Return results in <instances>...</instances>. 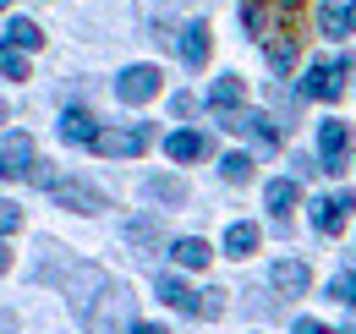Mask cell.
I'll use <instances>...</instances> for the list:
<instances>
[{
  "mask_svg": "<svg viewBox=\"0 0 356 334\" xmlns=\"http://www.w3.org/2000/svg\"><path fill=\"white\" fill-rule=\"evenodd\" d=\"M296 6L302 0H241V22L258 44H268L280 33H296Z\"/></svg>",
  "mask_w": 356,
  "mask_h": 334,
  "instance_id": "6da1fadb",
  "label": "cell"
},
{
  "mask_svg": "<svg viewBox=\"0 0 356 334\" xmlns=\"http://www.w3.org/2000/svg\"><path fill=\"white\" fill-rule=\"evenodd\" d=\"M220 126L236 137H252L258 148H280V126L268 121L264 110H220Z\"/></svg>",
  "mask_w": 356,
  "mask_h": 334,
  "instance_id": "7a4b0ae2",
  "label": "cell"
},
{
  "mask_svg": "<svg viewBox=\"0 0 356 334\" xmlns=\"http://www.w3.org/2000/svg\"><path fill=\"white\" fill-rule=\"evenodd\" d=\"M148 143H154V126L137 121V126H121V132H99V143H93V148H99V154H110V159H137Z\"/></svg>",
  "mask_w": 356,
  "mask_h": 334,
  "instance_id": "3957f363",
  "label": "cell"
},
{
  "mask_svg": "<svg viewBox=\"0 0 356 334\" xmlns=\"http://www.w3.org/2000/svg\"><path fill=\"white\" fill-rule=\"evenodd\" d=\"M28 170H33V137L17 132V126H6V143H0V175L17 181V175H28Z\"/></svg>",
  "mask_w": 356,
  "mask_h": 334,
  "instance_id": "277c9868",
  "label": "cell"
},
{
  "mask_svg": "<svg viewBox=\"0 0 356 334\" xmlns=\"http://www.w3.org/2000/svg\"><path fill=\"white\" fill-rule=\"evenodd\" d=\"M154 93H159V66H127L115 77V99L121 104H148Z\"/></svg>",
  "mask_w": 356,
  "mask_h": 334,
  "instance_id": "5b68a950",
  "label": "cell"
},
{
  "mask_svg": "<svg viewBox=\"0 0 356 334\" xmlns=\"http://www.w3.org/2000/svg\"><path fill=\"white\" fill-rule=\"evenodd\" d=\"M351 209H356V192H329V198L312 203V225H318L323 236H340L346 219H351Z\"/></svg>",
  "mask_w": 356,
  "mask_h": 334,
  "instance_id": "8992f818",
  "label": "cell"
},
{
  "mask_svg": "<svg viewBox=\"0 0 356 334\" xmlns=\"http://www.w3.org/2000/svg\"><path fill=\"white\" fill-rule=\"evenodd\" d=\"M340 72H346V61H318V66H307L302 93L318 99V104H334V99H340Z\"/></svg>",
  "mask_w": 356,
  "mask_h": 334,
  "instance_id": "52a82bcc",
  "label": "cell"
},
{
  "mask_svg": "<svg viewBox=\"0 0 356 334\" xmlns=\"http://www.w3.org/2000/svg\"><path fill=\"white\" fill-rule=\"evenodd\" d=\"M318 154H323V170H329V175H340L346 159H351V126H346V121H329L323 132H318Z\"/></svg>",
  "mask_w": 356,
  "mask_h": 334,
  "instance_id": "ba28073f",
  "label": "cell"
},
{
  "mask_svg": "<svg viewBox=\"0 0 356 334\" xmlns=\"http://www.w3.org/2000/svg\"><path fill=\"white\" fill-rule=\"evenodd\" d=\"M49 192H55L60 209H77V214H99L104 209V192L88 186V181H49Z\"/></svg>",
  "mask_w": 356,
  "mask_h": 334,
  "instance_id": "9c48e42d",
  "label": "cell"
},
{
  "mask_svg": "<svg viewBox=\"0 0 356 334\" xmlns=\"http://www.w3.org/2000/svg\"><path fill=\"white\" fill-rule=\"evenodd\" d=\"M165 154H170V159H181V165L209 159V154H214V137H209V132H176V137L165 143Z\"/></svg>",
  "mask_w": 356,
  "mask_h": 334,
  "instance_id": "30bf717a",
  "label": "cell"
},
{
  "mask_svg": "<svg viewBox=\"0 0 356 334\" xmlns=\"http://www.w3.org/2000/svg\"><path fill=\"white\" fill-rule=\"evenodd\" d=\"M264 203L274 209V219H291V209L302 203V181H296V175H280V181H268Z\"/></svg>",
  "mask_w": 356,
  "mask_h": 334,
  "instance_id": "8fae6325",
  "label": "cell"
},
{
  "mask_svg": "<svg viewBox=\"0 0 356 334\" xmlns=\"http://www.w3.org/2000/svg\"><path fill=\"white\" fill-rule=\"evenodd\" d=\"M268 280H274V291H280V296H302L312 274H307V263H302V257H280Z\"/></svg>",
  "mask_w": 356,
  "mask_h": 334,
  "instance_id": "7c38bea8",
  "label": "cell"
},
{
  "mask_svg": "<svg viewBox=\"0 0 356 334\" xmlns=\"http://www.w3.org/2000/svg\"><path fill=\"white\" fill-rule=\"evenodd\" d=\"M209 49H214L209 22H186V28H181V61H186V66H203V61H209Z\"/></svg>",
  "mask_w": 356,
  "mask_h": 334,
  "instance_id": "4fadbf2b",
  "label": "cell"
},
{
  "mask_svg": "<svg viewBox=\"0 0 356 334\" xmlns=\"http://www.w3.org/2000/svg\"><path fill=\"white\" fill-rule=\"evenodd\" d=\"M60 137H66V143H99V121H93L88 110H66V116H60Z\"/></svg>",
  "mask_w": 356,
  "mask_h": 334,
  "instance_id": "5bb4252c",
  "label": "cell"
},
{
  "mask_svg": "<svg viewBox=\"0 0 356 334\" xmlns=\"http://www.w3.org/2000/svg\"><path fill=\"white\" fill-rule=\"evenodd\" d=\"M264 49H268V66H274L280 77H285V72L302 61V44H296V33H280V39H268Z\"/></svg>",
  "mask_w": 356,
  "mask_h": 334,
  "instance_id": "9a60e30c",
  "label": "cell"
},
{
  "mask_svg": "<svg viewBox=\"0 0 356 334\" xmlns=\"http://www.w3.org/2000/svg\"><path fill=\"white\" fill-rule=\"evenodd\" d=\"M258 241H264V230H258V225H247V219L225 230V252H230V257H252V252H258Z\"/></svg>",
  "mask_w": 356,
  "mask_h": 334,
  "instance_id": "2e32d148",
  "label": "cell"
},
{
  "mask_svg": "<svg viewBox=\"0 0 356 334\" xmlns=\"http://www.w3.org/2000/svg\"><path fill=\"white\" fill-rule=\"evenodd\" d=\"M0 39H6V49H39V44H44V33H39V28L28 22V17H11Z\"/></svg>",
  "mask_w": 356,
  "mask_h": 334,
  "instance_id": "e0dca14e",
  "label": "cell"
},
{
  "mask_svg": "<svg viewBox=\"0 0 356 334\" xmlns=\"http://www.w3.org/2000/svg\"><path fill=\"white\" fill-rule=\"evenodd\" d=\"M209 257H214V247H209L203 236H181L176 241V263L181 269H209Z\"/></svg>",
  "mask_w": 356,
  "mask_h": 334,
  "instance_id": "ac0fdd59",
  "label": "cell"
},
{
  "mask_svg": "<svg viewBox=\"0 0 356 334\" xmlns=\"http://www.w3.org/2000/svg\"><path fill=\"white\" fill-rule=\"evenodd\" d=\"M154 203H186V181L181 175H148V186H143Z\"/></svg>",
  "mask_w": 356,
  "mask_h": 334,
  "instance_id": "d6986e66",
  "label": "cell"
},
{
  "mask_svg": "<svg viewBox=\"0 0 356 334\" xmlns=\"http://www.w3.org/2000/svg\"><path fill=\"white\" fill-rule=\"evenodd\" d=\"M241 99H247V83H241V77H220V83L209 88V104H214V110H236Z\"/></svg>",
  "mask_w": 356,
  "mask_h": 334,
  "instance_id": "ffe728a7",
  "label": "cell"
},
{
  "mask_svg": "<svg viewBox=\"0 0 356 334\" xmlns=\"http://www.w3.org/2000/svg\"><path fill=\"white\" fill-rule=\"evenodd\" d=\"M159 301H165V307H176V312H197V307H203V301H197V296L186 291L181 280H170V274L159 280Z\"/></svg>",
  "mask_w": 356,
  "mask_h": 334,
  "instance_id": "44dd1931",
  "label": "cell"
},
{
  "mask_svg": "<svg viewBox=\"0 0 356 334\" xmlns=\"http://www.w3.org/2000/svg\"><path fill=\"white\" fill-rule=\"evenodd\" d=\"M252 170H258V165H252V154H225V159H220V175L230 181V186L252 181Z\"/></svg>",
  "mask_w": 356,
  "mask_h": 334,
  "instance_id": "7402d4cb",
  "label": "cell"
},
{
  "mask_svg": "<svg viewBox=\"0 0 356 334\" xmlns=\"http://www.w3.org/2000/svg\"><path fill=\"white\" fill-rule=\"evenodd\" d=\"M127 241H137V247H159V219H127Z\"/></svg>",
  "mask_w": 356,
  "mask_h": 334,
  "instance_id": "603a6c76",
  "label": "cell"
},
{
  "mask_svg": "<svg viewBox=\"0 0 356 334\" xmlns=\"http://www.w3.org/2000/svg\"><path fill=\"white\" fill-rule=\"evenodd\" d=\"M329 296L346 301V307H356V269H340V274L329 280Z\"/></svg>",
  "mask_w": 356,
  "mask_h": 334,
  "instance_id": "cb8c5ba5",
  "label": "cell"
},
{
  "mask_svg": "<svg viewBox=\"0 0 356 334\" xmlns=\"http://www.w3.org/2000/svg\"><path fill=\"white\" fill-rule=\"evenodd\" d=\"M0 72H6L11 83H28V61H22V49H6V61H0Z\"/></svg>",
  "mask_w": 356,
  "mask_h": 334,
  "instance_id": "d4e9b609",
  "label": "cell"
},
{
  "mask_svg": "<svg viewBox=\"0 0 356 334\" xmlns=\"http://www.w3.org/2000/svg\"><path fill=\"white\" fill-rule=\"evenodd\" d=\"M318 22H323V39H340V33H346V17H340L334 6H329V11H318Z\"/></svg>",
  "mask_w": 356,
  "mask_h": 334,
  "instance_id": "484cf974",
  "label": "cell"
},
{
  "mask_svg": "<svg viewBox=\"0 0 356 334\" xmlns=\"http://www.w3.org/2000/svg\"><path fill=\"white\" fill-rule=\"evenodd\" d=\"M225 312V291H203V307H197V318H220Z\"/></svg>",
  "mask_w": 356,
  "mask_h": 334,
  "instance_id": "4316f807",
  "label": "cell"
},
{
  "mask_svg": "<svg viewBox=\"0 0 356 334\" xmlns=\"http://www.w3.org/2000/svg\"><path fill=\"white\" fill-rule=\"evenodd\" d=\"M0 225H6V236H17V230H22V209H17V203H0Z\"/></svg>",
  "mask_w": 356,
  "mask_h": 334,
  "instance_id": "83f0119b",
  "label": "cell"
},
{
  "mask_svg": "<svg viewBox=\"0 0 356 334\" xmlns=\"http://www.w3.org/2000/svg\"><path fill=\"white\" fill-rule=\"evenodd\" d=\"M291 334H329V329H323V324H312V318H302V324H296Z\"/></svg>",
  "mask_w": 356,
  "mask_h": 334,
  "instance_id": "f1b7e54d",
  "label": "cell"
},
{
  "mask_svg": "<svg viewBox=\"0 0 356 334\" xmlns=\"http://www.w3.org/2000/svg\"><path fill=\"white\" fill-rule=\"evenodd\" d=\"M132 334H170V329H159V324H132Z\"/></svg>",
  "mask_w": 356,
  "mask_h": 334,
  "instance_id": "f546056e",
  "label": "cell"
},
{
  "mask_svg": "<svg viewBox=\"0 0 356 334\" xmlns=\"http://www.w3.org/2000/svg\"><path fill=\"white\" fill-rule=\"evenodd\" d=\"M346 28H356V0H351V11H346Z\"/></svg>",
  "mask_w": 356,
  "mask_h": 334,
  "instance_id": "4dcf8cb0",
  "label": "cell"
}]
</instances>
